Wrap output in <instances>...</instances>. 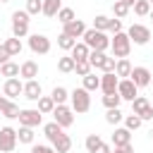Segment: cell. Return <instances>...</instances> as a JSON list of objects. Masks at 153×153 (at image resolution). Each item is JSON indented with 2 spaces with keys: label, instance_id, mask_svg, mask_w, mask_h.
Returning <instances> with one entry per match:
<instances>
[{
  "label": "cell",
  "instance_id": "obj_48",
  "mask_svg": "<svg viewBox=\"0 0 153 153\" xmlns=\"http://www.w3.org/2000/svg\"><path fill=\"white\" fill-rule=\"evenodd\" d=\"M110 151H112V148H110V146H108L105 141H100V143H98V146H96V148H93L91 153H110Z\"/></svg>",
  "mask_w": 153,
  "mask_h": 153
},
{
  "label": "cell",
  "instance_id": "obj_19",
  "mask_svg": "<svg viewBox=\"0 0 153 153\" xmlns=\"http://www.w3.org/2000/svg\"><path fill=\"white\" fill-rule=\"evenodd\" d=\"M115 74H117L120 79H129V74H131V62H129L127 57H117V60H115Z\"/></svg>",
  "mask_w": 153,
  "mask_h": 153
},
{
  "label": "cell",
  "instance_id": "obj_32",
  "mask_svg": "<svg viewBox=\"0 0 153 153\" xmlns=\"http://www.w3.org/2000/svg\"><path fill=\"white\" fill-rule=\"evenodd\" d=\"M122 120H124V115H122L120 108H108V112H105V122L108 124H120Z\"/></svg>",
  "mask_w": 153,
  "mask_h": 153
},
{
  "label": "cell",
  "instance_id": "obj_53",
  "mask_svg": "<svg viewBox=\"0 0 153 153\" xmlns=\"http://www.w3.org/2000/svg\"><path fill=\"white\" fill-rule=\"evenodd\" d=\"M151 84H153V74H151Z\"/></svg>",
  "mask_w": 153,
  "mask_h": 153
},
{
  "label": "cell",
  "instance_id": "obj_7",
  "mask_svg": "<svg viewBox=\"0 0 153 153\" xmlns=\"http://www.w3.org/2000/svg\"><path fill=\"white\" fill-rule=\"evenodd\" d=\"M53 117H55V122H57L62 129H67V127H72V124H74V110H72V108H67L65 103L55 105Z\"/></svg>",
  "mask_w": 153,
  "mask_h": 153
},
{
  "label": "cell",
  "instance_id": "obj_29",
  "mask_svg": "<svg viewBox=\"0 0 153 153\" xmlns=\"http://www.w3.org/2000/svg\"><path fill=\"white\" fill-rule=\"evenodd\" d=\"M19 110H22V108H19L14 100H7V105L2 108V112H0V115H2V117H7V120H17V117H19Z\"/></svg>",
  "mask_w": 153,
  "mask_h": 153
},
{
  "label": "cell",
  "instance_id": "obj_16",
  "mask_svg": "<svg viewBox=\"0 0 153 153\" xmlns=\"http://www.w3.org/2000/svg\"><path fill=\"white\" fill-rule=\"evenodd\" d=\"M22 91H24V84H22V81H19L17 76L7 79V81H5V86H2V93H5V96H7L10 100H12V98H17V96H19Z\"/></svg>",
  "mask_w": 153,
  "mask_h": 153
},
{
  "label": "cell",
  "instance_id": "obj_4",
  "mask_svg": "<svg viewBox=\"0 0 153 153\" xmlns=\"http://www.w3.org/2000/svg\"><path fill=\"white\" fill-rule=\"evenodd\" d=\"M31 14L26 12V10H17V12H12V36H17V38H24L26 33H29V19Z\"/></svg>",
  "mask_w": 153,
  "mask_h": 153
},
{
  "label": "cell",
  "instance_id": "obj_35",
  "mask_svg": "<svg viewBox=\"0 0 153 153\" xmlns=\"http://www.w3.org/2000/svg\"><path fill=\"white\" fill-rule=\"evenodd\" d=\"M120 103H122V98H120V93H117V91H112V93H105V96H103V105H105V108H120Z\"/></svg>",
  "mask_w": 153,
  "mask_h": 153
},
{
  "label": "cell",
  "instance_id": "obj_49",
  "mask_svg": "<svg viewBox=\"0 0 153 153\" xmlns=\"http://www.w3.org/2000/svg\"><path fill=\"white\" fill-rule=\"evenodd\" d=\"M10 57H12V55L7 53V48H5V45H0V65H2V62H7Z\"/></svg>",
  "mask_w": 153,
  "mask_h": 153
},
{
  "label": "cell",
  "instance_id": "obj_54",
  "mask_svg": "<svg viewBox=\"0 0 153 153\" xmlns=\"http://www.w3.org/2000/svg\"><path fill=\"white\" fill-rule=\"evenodd\" d=\"M151 139H153V129H151Z\"/></svg>",
  "mask_w": 153,
  "mask_h": 153
},
{
  "label": "cell",
  "instance_id": "obj_51",
  "mask_svg": "<svg viewBox=\"0 0 153 153\" xmlns=\"http://www.w3.org/2000/svg\"><path fill=\"white\" fill-rule=\"evenodd\" d=\"M122 2H127V5H129V7H131V5H134V2H136V0H122Z\"/></svg>",
  "mask_w": 153,
  "mask_h": 153
},
{
  "label": "cell",
  "instance_id": "obj_15",
  "mask_svg": "<svg viewBox=\"0 0 153 153\" xmlns=\"http://www.w3.org/2000/svg\"><path fill=\"white\" fill-rule=\"evenodd\" d=\"M22 93H24L26 100H38L43 96V88H41V84L36 79H29V81H24V91Z\"/></svg>",
  "mask_w": 153,
  "mask_h": 153
},
{
  "label": "cell",
  "instance_id": "obj_11",
  "mask_svg": "<svg viewBox=\"0 0 153 153\" xmlns=\"http://www.w3.org/2000/svg\"><path fill=\"white\" fill-rule=\"evenodd\" d=\"M117 93H120V98L122 100H134L136 96H139V88H136V84L131 81V79H120V84H117Z\"/></svg>",
  "mask_w": 153,
  "mask_h": 153
},
{
  "label": "cell",
  "instance_id": "obj_23",
  "mask_svg": "<svg viewBox=\"0 0 153 153\" xmlns=\"http://www.w3.org/2000/svg\"><path fill=\"white\" fill-rule=\"evenodd\" d=\"M60 7H62V0H43V10H41V14H45V17H55V14L60 12Z\"/></svg>",
  "mask_w": 153,
  "mask_h": 153
},
{
  "label": "cell",
  "instance_id": "obj_3",
  "mask_svg": "<svg viewBox=\"0 0 153 153\" xmlns=\"http://www.w3.org/2000/svg\"><path fill=\"white\" fill-rule=\"evenodd\" d=\"M110 48H112V57H127L131 50V41L127 36V31H117L115 38H110Z\"/></svg>",
  "mask_w": 153,
  "mask_h": 153
},
{
  "label": "cell",
  "instance_id": "obj_20",
  "mask_svg": "<svg viewBox=\"0 0 153 153\" xmlns=\"http://www.w3.org/2000/svg\"><path fill=\"white\" fill-rule=\"evenodd\" d=\"M19 76H24L26 81H29V79H36V76H38V65H36L33 60L22 62V67H19Z\"/></svg>",
  "mask_w": 153,
  "mask_h": 153
},
{
  "label": "cell",
  "instance_id": "obj_55",
  "mask_svg": "<svg viewBox=\"0 0 153 153\" xmlns=\"http://www.w3.org/2000/svg\"><path fill=\"white\" fill-rule=\"evenodd\" d=\"M0 2H10V0H0Z\"/></svg>",
  "mask_w": 153,
  "mask_h": 153
},
{
  "label": "cell",
  "instance_id": "obj_5",
  "mask_svg": "<svg viewBox=\"0 0 153 153\" xmlns=\"http://www.w3.org/2000/svg\"><path fill=\"white\" fill-rule=\"evenodd\" d=\"M131 112L139 115L141 120H153V105H151V100L146 96H136L131 100Z\"/></svg>",
  "mask_w": 153,
  "mask_h": 153
},
{
  "label": "cell",
  "instance_id": "obj_45",
  "mask_svg": "<svg viewBox=\"0 0 153 153\" xmlns=\"http://www.w3.org/2000/svg\"><path fill=\"white\" fill-rule=\"evenodd\" d=\"M108 31H112V33L122 31V19H110V24H108Z\"/></svg>",
  "mask_w": 153,
  "mask_h": 153
},
{
  "label": "cell",
  "instance_id": "obj_37",
  "mask_svg": "<svg viewBox=\"0 0 153 153\" xmlns=\"http://www.w3.org/2000/svg\"><path fill=\"white\" fill-rule=\"evenodd\" d=\"M141 124H143V120H141V117H139V115H134V112H131V115H127V117H124V127H127V129H129V131H134V129H139V127H141Z\"/></svg>",
  "mask_w": 153,
  "mask_h": 153
},
{
  "label": "cell",
  "instance_id": "obj_38",
  "mask_svg": "<svg viewBox=\"0 0 153 153\" xmlns=\"http://www.w3.org/2000/svg\"><path fill=\"white\" fill-rule=\"evenodd\" d=\"M55 17H57V22H60V24H67V22L76 19V17H74V10H69V7H60V12H57Z\"/></svg>",
  "mask_w": 153,
  "mask_h": 153
},
{
  "label": "cell",
  "instance_id": "obj_33",
  "mask_svg": "<svg viewBox=\"0 0 153 153\" xmlns=\"http://www.w3.org/2000/svg\"><path fill=\"white\" fill-rule=\"evenodd\" d=\"M129 10H131V7H129L127 2H122V0H115V2H112V14H115L117 19L127 17V14H129Z\"/></svg>",
  "mask_w": 153,
  "mask_h": 153
},
{
  "label": "cell",
  "instance_id": "obj_52",
  "mask_svg": "<svg viewBox=\"0 0 153 153\" xmlns=\"http://www.w3.org/2000/svg\"><path fill=\"white\" fill-rule=\"evenodd\" d=\"M148 14H151V19H153V10H151V12H148Z\"/></svg>",
  "mask_w": 153,
  "mask_h": 153
},
{
  "label": "cell",
  "instance_id": "obj_2",
  "mask_svg": "<svg viewBox=\"0 0 153 153\" xmlns=\"http://www.w3.org/2000/svg\"><path fill=\"white\" fill-rule=\"evenodd\" d=\"M69 100H72V110L74 112H88L91 110V91H86L84 86L81 88H74L69 93Z\"/></svg>",
  "mask_w": 153,
  "mask_h": 153
},
{
  "label": "cell",
  "instance_id": "obj_13",
  "mask_svg": "<svg viewBox=\"0 0 153 153\" xmlns=\"http://www.w3.org/2000/svg\"><path fill=\"white\" fill-rule=\"evenodd\" d=\"M84 31H86V24H84L81 19H72V22L62 24V33L72 36L74 41H76V38H81V36H84Z\"/></svg>",
  "mask_w": 153,
  "mask_h": 153
},
{
  "label": "cell",
  "instance_id": "obj_24",
  "mask_svg": "<svg viewBox=\"0 0 153 153\" xmlns=\"http://www.w3.org/2000/svg\"><path fill=\"white\" fill-rule=\"evenodd\" d=\"M0 76H7V79H12V76H19V65H14L12 60L2 62V65H0Z\"/></svg>",
  "mask_w": 153,
  "mask_h": 153
},
{
  "label": "cell",
  "instance_id": "obj_25",
  "mask_svg": "<svg viewBox=\"0 0 153 153\" xmlns=\"http://www.w3.org/2000/svg\"><path fill=\"white\" fill-rule=\"evenodd\" d=\"M36 103H38V112H41V115H50V112L55 110V100H53L50 96H41Z\"/></svg>",
  "mask_w": 153,
  "mask_h": 153
},
{
  "label": "cell",
  "instance_id": "obj_30",
  "mask_svg": "<svg viewBox=\"0 0 153 153\" xmlns=\"http://www.w3.org/2000/svg\"><path fill=\"white\" fill-rule=\"evenodd\" d=\"M33 127H19V131H17V141L19 143H33Z\"/></svg>",
  "mask_w": 153,
  "mask_h": 153
},
{
  "label": "cell",
  "instance_id": "obj_39",
  "mask_svg": "<svg viewBox=\"0 0 153 153\" xmlns=\"http://www.w3.org/2000/svg\"><path fill=\"white\" fill-rule=\"evenodd\" d=\"M74 43H76V41H74L72 36H67V33H60V36H57V45H60L62 50H72Z\"/></svg>",
  "mask_w": 153,
  "mask_h": 153
},
{
  "label": "cell",
  "instance_id": "obj_42",
  "mask_svg": "<svg viewBox=\"0 0 153 153\" xmlns=\"http://www.w3.org/2000/svg\"><path fill=\"white\" fill-rule=\"evenodd\" d=\"M43 10V0H26V12L29 14H41Z\"/></svg>",
  "mask_w": 153,
  "mask_h": 153
},
{
  "label": "cell",
  "instance_id": "obj_14",
  "mask_svg": "<svg viewBox=\"0 0 153 153\" xmlns=\"http://www.w3.org/2000/svg\"><path fill=\"white\" fill-rule=\"evenodd\" d=\"M117 84H120V76H117L115 72H103V76H100V91H103V93L117 91Z\"/></svg>",
  "mask_w": 153,
  "mask_h": 153
},
{
  "label": "cell",
  "instance_id": "obj_10",
  "mask_svg": "<svg viewBox=\"0 0 153 153\" xmlns=\"http://www.w3.org/2000/svg\"><path fill=\"white\" fill-rule=\"evenodd\" d=\"M19 124L22 127H38L41 122H43V115L38 112V108L33 110V108H26V110H19Z\"/></svg>",
  "mask_w": 153,
  "mask_h": 153
},
{
  "label": "cell",
  "instance_id": "obj_6",
  "mask_svg": "<svg viewBox=\"0 0 153 153\" xmlns=\"http://www.w3.org/2000/svg\"><path fill=\"white\" fill-rule=\"evenodd\" d=\"M127 36H129L131 43H136V45H146V43L151 41V29L143 26V24H131L129 31H127Z\"/></svg>",
  "mask_w": 153,
  "mask_h": 153
},
{
  "label": "cell",
  "instance_id": "obj_56",
  "mask_svg": "<svg viewBox=\"0 0 153 153\" xmlns=\"http://www.w3.org/2000/svg\"><path fill=\"white\" fill-rule=\"evenodd\" d=\"M148 2H151V5H153V0H148Z\"/></svg>",
  "mask_w": 153,
  "mask_h": 153
},
{
  "label": "cell",
  "instance_id": "obj_57",
  "mask_svg": "<svg viewBox=\"0 0 153 153\" xmlns=\"http://www.w3.org/2000/svg\"><path fill=\"white\" fill-rule=\"evenodd\" d=\"M151 105H153V103H151Z\"/></svg>",
  "mask_w": 153,
  "mask_h": 153
},
{
  "label": "cell",
  "instance_id": "obj_1",
  "mask_svg": "<svg viewBox=\"0 0 153 153\" xmlns=\"http://www.w3.org/2000/svg\"><path fill=\"white\" fill-rule=\"evenodd\" d=\"M84 43L91 48V50H108L110 48V38H108V33L105 31H98V29H86L84 31Z\"/></svg>",
  "mask_w": 153,
  "mask_h": 153
},
{
  "label": "cell",
  "instance_id": "obj_47",
  "mask_svg": "<svg viewBox=\"0 0 153 153\" xmlns=\"http://www.w3.org/2000/svg\"><path fill=\"white\" fill-rule=\"evenodd\" d=\"M110 153H134V146H131V143H124V146H115Z\"/></svg>",
  "mask_w": 153,
  "mask_h": 153
},
{
  "label": "cell",
  "instance_id": "obj_12",
  "mask_svg": "<svg viewBox=\"0 0 153 153\" xmlns=\"http://www.w3.org/2000/svg\"><path fill=\"white\" fill-rule=\"evenodd\" d=\"M129 79L136 84V88L151 86V69H146V67H131V74H129Z\"/></svg>",
  "mask_w": 153,
  "mask_h": 153
},
{
  "label": "cell",
  "instance_id": "obj_18",
  "mask_svg": "<svg viewBox=\"0 0 153 153\" xmlns=\"http://www.w3.org/2000/svg\"><path fill=\"white\" fill-rule=\"evenodd\" d=\"M88 53H91V48L81 41V43H74V48L69 50V55H72V60L74 62H81V60H88Z\"/></svg>",
  "mask_w": 153,
  "mask_h": 153
},
{
  "label": "cell",
  "instance_id": "obj_50",
  "mask_svg": "<svg viewBox=\"0 0 153 153\" xmlns=\"http://www.w3.org/2000/svg\"><path fill=\"white\" fill-rule=\"evenodd\" d=\"M7 100H10V98H7V96H5V93H2V96H0V112H2V108H5V105H7Z\"/></svg>",
  "mask_w": 153,
  "mask_h": 153
},
{
  "label": "cell",
  "instance_id": "obj_17",
  "mask_svg": "<svg viewBox=\"0 0 153 153\" xmlns=\"http://www.w3.org/2000/svg\"><path fill=\"white\" fill-rule=\"evenodd\" d=\"M112 143H115V146L131 143V131H129L127 127H115V131H112Z\"/></svg>",
  "mask_w": 153,
  "mask_h": 153
},
{
  "label": "cell",
  "instance_id": "obj_44",
  "mask_svg": "<svg viewBox=\"0 0 153 153\" xmlns=\"http://www.w3.org/2000/svg\"><path fill=\"white\" fill-rule=\"evenodd\" d=\"M31 153H55V148H53V146H43V143H38V146H31Z\"/></svg>",
  "mask_w": 153,
  "mask_h": 153
},
{
  "label": "cell",
  "instance_id": "obj_28",
  "mask_svg": "<svg viewBox=\"0 0 153 153\" xmlns=\"http://www.w3.org/2000/svg\"><path fill=\"white\" fill-rule=\"evenodd\" d=\"M57 69H60L62 74L74 72V60H72V55H62V57H57Z\"/></svg>",
  "mask_w": 153,
  "mask_h": 153
},
{
  "label": "cell",
  "instance_id": "obj_8",
  "mask_svg": "<svg viewBox=\"0 0 153 153\" xmlns=\"http://www.w3.org/2000/svg\"><path fill=\"white\" fill-rule=\"evenodd\" d=\"M17 129L12 127H0V151L2 153H12L14 146H17Z\"/></svg>",
  "mask_w": 153,
  "mask_h": 153
},
{
  "label": "cell",
  "instance_id": "obj_46",
  "mask_svg": "<svg viewBox=\"0 0 153 153\" xmlns=\"http://www.w3.org/2000/svg\"><path fill=\"white\" fill-rule=\"evenodd\" d=\"M100 69H103V72H115V57H108V55H105V62H103Z\"/></svg>",
  "mask_w": 153,
  "mask_h": 153
},
{
  "label": "cell",
  "instance_id": "obj_21",
  "mask_svg": "<svg viewBox=\"0 0 153 153\" xmlns=\"http://www.w3.org/2000/svg\"><path fill=\"white\" fill-rule=\"evenodd\" d=\"M53 148H55V153H67L69 148H72V139H69V134H60L55 141H53Z\"/></svg>",
  "mask_w": 153,
  "mask_h": 153
},
{
  "label": "cell",
  "instance_id": "obj_26",
  "mask_svg": "<svg viewBox=\"0 0 153 153\" xmlns=\"http://www.w3.org/2000/svg\"><path fill=\"white\" fill-rule=\"evenodd\" d=\"M5 48H7V53L14 57V55H19L22 53V38H17V36H12V38H7L5 43H2Z\"/></svg>",
  "mask_w": 153,
  "mask_h": 153
},
{
  "label": "cell",
  "instance_id": "obj_27",
  "mask_svg": "<svg viewBox=\"0 0 153 153\" xmlns=\"http://www.w3.org/2000/svg\"><path fill=\"white\" fill-rule=\"evenodd\" d=\"M103 62H105V53H103V50H91V53H88V65H91L93 69H100Z\"/></svg>",
  "mask_w": 153,
  "mask_h": 153
},
{
  "label": "cell",
  "instance_id": "obj_22",
  "mask_svg": "<svg viewBox=\"0 0 153 153\" xmlns=\"http://www.w3.org/2000/svg\"><path fill=\"white\" fill-rule=\"evenodd\" d=\"M43 134H45V139H48V141L53 143V141H55V139H57V136L62 134V127H60V124H57V122L53 120V122L43 124Z\"/></svg>",
  "mask_w": 153,
  "mask_h": 153
},
{
  "label": "cell",
  "instance_id": "obj_9",
  "mask_svg": "<svg viewBox=\"0 0 153 153\" xmlns=\"http://www.w3.org/2000/svg\"><path fill=\"white\" fill-rule=\"evenodd\" d=\"M29 48L36 55H48L50 53V38L43 33H33V36H29Z\"/></svg>",
  "mask_w": 153,
  "mask_h": 153
},
{
  "label": "cell",
  "instance_id": "obj_41",
  "mask_svg": "<svg viewBox=\"0 0 153 153\" xmlns=\"http://www.w3.org/2000/svg\"><path fill=\"white\" fill-rule=\"evenodd\" d=\"M108 24H110V17H105V14H98L93 19V29H98V31H108Z\"/></svg>",
  "mask_w": 153,
  "mask_h": 153
},
{
  "label": "cell",
  "instance_id": "obj_43",
  "mask_svg": "<svg viewBox=\"0 0 153 153\" xmlns=\"http://www.w3.org/2000/svg\"><path fill=\"white\" fill-rule=\"evenodd\" d=\"M100 141H103V139H100L98 134H88V136H86V141H84V146H86V151L91 153V151H93V148H96Z\"/></svg>",
  "mask_w": 153,
  "mask_h": 153
},
{
  "label": "cell",
  "instance_id": "obj_40",
  "mask_svg": "<svg viewBox=\"0 0 153 153\" xmlns=\"http://www.w3.org/2000/svg\"><path fill=\"white\" fill-rule=\"evenodd\" d=\"M93 67L88 65V60H81V62H74V72H76V76H86L88 72H91Z\"/></svg>",
  "mask_w": 153,
  "mask_h": 153
},
{
  "label": "cell",
  "instance_id": "obj_31",
  "mask_svg": "<svg viewBox=\"0 0 153 153\" xmlns=\"http://www.w3.org/2000/svg\"><path fill=\"white\" fill-rule=\"evenodd\" d=\"M84 79V88L86 91H96V88H100V76H96L93 72H88L86 76H81Z\"/></svg>",
  "mask_w": 153,
  "mask_h": 153
},
{
  "label": "cell",
  "instance_id": "obj_36",
  "mask_svg": "<svg viewBox=\"0 0 153 153\" xmlns=\"http://www.w3.org/2000/svg\"><path fill=\"white\" fill-rule=\"evenodd\" d=\"M131 7H134V14H139V17H146L151 12V2L148 0H136Z\"/></svg>",
  "mask_w": 153,
  "mask_h": 153
},
{
  "label": "cell",
  "instance_id": "obj_34",
  "mask_svg": "<svg viewBox=\"0 0 153 153\" xmlns=\"http://www.w3.org/2000/svg\"><path fill=\"white\" fill-rule=\"evenodd\" d=\"M50 98L55 100V105H60V103H65V100L69 98V91H67L65 86H55V88H53V93H50Z\"/></svg>",
  "mask_w": 153,
  "mask_h": 153
}]
</instances>
